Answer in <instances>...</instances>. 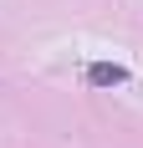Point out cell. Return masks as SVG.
I'll return each instance as SVG.
<instances>
[{
    "label": "cell",
    "instance_id": "6da1fadb",
    "mask_svg": "<svg viewBox=\"0 0 143 148\" xmlns=\"http://www.w3.org/2000/svg\"><path fill=\"white\" fill-rule=\"evenodd\" d=\"M87 82H92V87H123V82H128V72H123V66H113V61H97V66L87 72Z\"/></svg>",
    "mask_w": 143,
    "mask_h": 148
}]
</instances>
